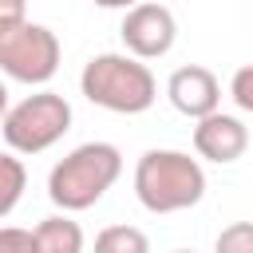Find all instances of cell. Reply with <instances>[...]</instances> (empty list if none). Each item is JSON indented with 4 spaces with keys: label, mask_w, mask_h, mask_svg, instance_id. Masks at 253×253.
I'll return each instance as SVG.
<instances>
[{
    "label": "cell",
    "mask_w": 253,
    "mask_h": 253,
    "mask_svg": "<svg viewBox=\"0 0 253 253\" xmlns=\"http://www.w3.org/2000/svg\"><path fill=\"white\" fill-rule=\"evenodd\" d=\"M79 91L87 103H95L111 115H142L158 99V79L130 51H103L83 63Z\"/></svg>",
    "instance_id": "6da1fadb"
},
{
    "label": "cell",
    "mask_w": 253,
    "mask_h": 253,
    "mask_svg": "<svg viewBox=\"0 0 253 253\" xmlns=\"http://www.w3.org/2000/svg\"><path fill=\"white\" fill-rule=\"evenodd\" d=\"M134 198L150 213H178L206 198V170L186 150L154 146L134 162Z\"/></svg>",
    "instance_id": "7a4b0ae2"
},
{
    "label": "cell",
    "mask_w": 253,
    "mask_h": 253,
    "mask_svg": "<svg viewBox=\"0 0 253 253\" xmlns=\"http://www.w3.org/2000/svg\"><path fill=\"white\" fill-rule=\"evenodd\" d=\"M123 174V154L115 142H83L63 154L47 174V198L63 213L91 210Z\"/></svg>",
    "instance_id": "3957f363"
},
{
    "label": "cell",
    "mask_w": 253,
    "mask_h": 253,
    "mask_svg": "<svg viewBox=\"0 0 253 253\" xmlns=\"http://www.w3.org/2000/svg\"><path fill=\"white\" fill-rule=\"evenodd\" d=\"M71 130V103L55 91H36L4 111V142L16 154H43Z\"/></svg>",
    "instance_id": "277c9868"
},
{
    "label": "cell",
    "mask_w": 253,
    "mask_h": 253,
    "mask_svg": "<svg viewBox=\"0 0 253 253\" xmlns=\"http://www.w3.org/2000/svg\"><path fill=\"white\" fill-rule=\"evenodd\" d=\"M63 59V43L47 24H20L12 32H0V67L8 79L28 83V87H43Z\"/></svg>",
    "instance_id": "5b68a950"
},
{
    "label": "cell",
    "mask_w": 253,
    "mask_h": 253,
    "mask_svg": "<svg viewBox=\"0 0 253 253\" xmlns=\"http://www.w3.org/2000/svg\"><path fill=\"white\" fill-rule=\"evenodd\" d=\"M119 36H123V47L134 59H142V63L146 59H162L174 47V40H178V20H174V12L166 4L142 0V4H134L123 16Z\"/></svg>",
    "instance_id": "8992f818"
},
{
    "label": "cell",
    "mask_w": 253,
    "mask_h": 253,
    "mask_svg": "<svg viewBox=\"0 0 253 253\" xmlns=\"http://www.w3.org/2000/svg\"><path fill=\"white\" fill-rule=\"evenodd\" d=\"M166 95H170L174 111L186 115V119H194V123L217 115V107H221V83H217V75H213L210 67H202V63H186V67L170 71Z\"/></svg>",
    "instance_id": "52a82bcc"
},
{
    "label": "cell",
    "mask_w": 253,
    "mask_h": 253,
    "mask_svg": "<svg viewBox=\"0 0 253 253\" xmlns=\"http://www.w3.org/2000/svg\"><path fill=\"white\" fill-rule=\"evenodd\" d=\"M194 150L206 162L229 166V162H237L249 150V126L237 115H221V111L210 115V119H198V126H194Z\"/></svg>",
    "instance_id": "ba28073f"
},
{
    "label": "cell",
    "mask_w": 253,
    "mask_h": 253,
    "mask_svg": "<svg viewBox=\"0 0 253 253\" xmlns=\"http://www.w3.org/2000/svg\"><path fill=\"white\" fill-rule=\"evenodd\" d=\"M36 237H40V249L43 253H83V225L71 221L67 213H51L36 225Z\"/></svg>",
    "instance_id": "9c48e42d"
},
{
    "label": "cell",
    "mask_w": 253,
    "mask_h": 253,
    "mask_svg": "<svg viewBox=\"0 0 253 253\" xmlns=\"http://www.w3.org/2000/svg\"><path fill=\"white\" fill-rule=\"evenodd\" d=\"M95 253H150V237L138 225H107L95 233Z\"/></svg>",
    "instance_id": "30bf717a"
},
{
    "label": "cell",
    "mask_w": 253,
    "mask_h": 253,
    "mask_svg": "<svg viewBox=\"0 0 253 253\" xmlns=\"http://www.w3.org/2000/svg\"><path fill=\"white\" fill-rule=\"evenodd\" d=\"M0 174H4V186H0V217H8L16 210V202L24 198V186H28V170L20 162L16 150L0 154Z\"/></svg>",
    "instance_id": "8fae6325"
},
{
    "label": "cell",
    "mask_w": 253,
    "mask_h": 253,
    "mask_svg": "<svg viewBox=\"0 0 253 253\" xmlns=\"http://www.w3.org/2000/svg\"><path fill=\"white\" fill-rule=\"evenodd\" d=\"M213 253H253V221H229L217 233Z\"/></svg>",
    "instance_id": "7c38bea8"
},
{
    "label": "cell",
    "mask_w": 253,
    "mask_h": 253,
    "mask_svg": "<svg viewBox=\"0 0 253 253\" xmlns=\"http://www.w3.org/2000/svg\"><path fill=\"white\" fill-rule=\"evenodd\" d=\"M0 253H43L36 229H20V225H4L0 229Z\"/></svg>",
    "instance_id": "4fadbf2b"
},
{
    "label": "cell",
    "mask_w": 253,
    "mask_h": 253,
    "mask_svg": "<svg viewBox=\"0 0 253 253\" xmlns=\"http://www.w3.org/2000/svg\"><path fill=\"white\" fill-rule=\"evenodd\" d=\"M229 99H233L245 115H253V63H245V67L233 71V79H229Z\"/></svg>",
    "instance_id": "5bb4252c"
},
{
    "label": "cell",
    "mask_w": 253,
    "mask_h": 253,
    "mask_svg": "<svg viewBox=\"0 0 253 253\" xmlns=\"http://www.w3.org/2000/svg\"><path fill=\"white\" fill-rule=\"evenodd\" d=\"M28 24V4L24 0H0V32H12Z\"/></svg>",
    "instance_id": "9a60e30c"
},
{
    "label": "cell",
    "mask_w": 253,
    "mask_h": 253,
    "mask_svg": "<svg viewBox=\"0 0 253 253\" xmlns=\"http://www.w3.org/2000/svg\"><path fill=\"white\" fill-rule=\"evenodd\" d=\"M95 8H107V12H115V8H123V12H130L134 4H142V0H91Z\"/></svg>",
    "instance_id": "2e32d148"
},
{
    "label": "cell",
    "mask_w": 253,
    "mask_h": 253,
    "mask_svg": "<svg viewBox=\"0 0 253 253\" xmlns=\"http://www.w3.org/2000/svg\"><path fill=\"white\" fill-rule=\"evenodd\" d=\"M174 253H194V249H174Z\"/></svg>",
    "instance_id": "e0dca14e"
}]
</instances>
